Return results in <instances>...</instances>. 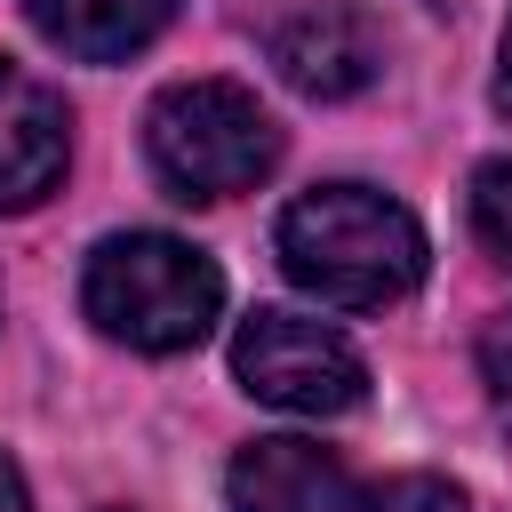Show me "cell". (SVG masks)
<instances>
[{
	"mask_svg": "<svg viewBox=\"0 0 512 512\" xmlns=\"http://www.w3.org/2000/svg\"><path fill=\"white\" fill-rule=\"evenodd\" d=\"M280 272L336 312H384L424 280V224L376 184H312L280 216Z\"/></svg>",
	"mask_w": 512,
	"mask_h": 512,
	"instance_id": "6da1fadb",
	"label": "cell"
},
{
	"mask_svg": "<svg viewBox=\"0 0 512 512\" xmlns=\"http://www.w3.org/2000/svg\"><path fill=\"white\" fill-rule=\"evenodd\" d=\"M80 312L128 352H192L224 312V272L176 232H112L80 272Z\"/></svg>",
	"mask_w": 512,
	"mask_h": 512,
	"instance_id": "7a4b0ae2",
	"label": "cell"
},
{
	"mask_svg": "<svg viewBox=\"0 0 512 512\" xmlns=\"http://www.w3.org/2000/svg\"><path fill=\"white\" fill-rule=\"evenodd\" d=\"M144 152L176 200L208 208V200H240L272 176L280 128L240 80H176L144 112Z\"/></svg>",
	"mask_w": 512,
	"mask_h": 512,
	"instance_id": "3957f363",
	"label": "cell"
},
{
	"mask_svg": "<svg viewBox=\"0 0 512 512\" xmlns=\"http://www.w3.org/2000/svg\"><path fill=\"white\" fill-rule=\"evenodd\" d=\"M232 376L264 408H288V416H344L368 392V360L352 352V336H336L312 312H280V304H256L240 320Z\"/></svg>",
	"mask_w": 512,
	"mask_h": 512,
	"instance_id": "277c9868",
	"label": "cell"
},
{
	"mask_svg": "<svg viewBox=\"0 0 512 512\" xmlns=\"http://www.w3.org/2000/svg\"><path fill=\"white\" fill-rule=\"evenodd\" d=\"M64 160H72L64 96L48 80H32L24 64L0 56V216L40 208L64 184Z\"/></svg>",
	"mask_w": 512,
	"mask_h": 512,
	"instance_id": "5b68a950",
	"label": "cell"
},
{
	"mask_svg": "<svg viewBox=\"0 0 512 512\" xmlns=\"http://www.w3.org/2000/svg\"><path fill=\"white\" fill-rule=\"evenodd\" d=\"M224 488H232V512H368V488L320 440H296V432L248 440Z\"/></svg>",
	"mask_w": 512,
	"mask_h": 512,
	"instance_id": "8992f818",
	"label": "cell"
},
{
	"mask_svg": "<svg viewBox=\"0 0 512 512\" xmlns=\"http://www.w3.org/2000/svg\"><path fill=\"white\" fill-rule=\"evenodd\" d=\"M272 64H280V80H288L296 96L336 104V96H360V88L376 80V32H368L352 8L320 0V8H304V16H288V24L272 32Z\"/></svg>",
	"mask_w": 512,
	"mask_h": 512,
	"instance_id": "52a82bcc",
	"label": "cell"
},
{
	"mask_svg": "<svg viewBox=\"0 0 512 512\" xmlns=\"http://www.w3.org/2000/svg\"><path fill=\"white\" fill-rule=\"evenodd\" d=\"M32 32L80 64H120L144 40H160V24L176 16V0H24Z\"/></svg>",
	"mask_w": 512,
	"mask_h": 512,
	"instance_id": "ba28073f",
	"label": "cell"
},
{
	"mask_svg": "<svg viewBox=\"0 0 512 512\" xmlns=\"http://www.w3.org/2000/svg\"><path fill=\"white\" fill-rule=\"evenodd\" d=\"M472 232H480L488 256L512 264V160H488L472 176Z\"/></svg>",
	"mask_w": 512,
	"mask_h": 512,
	"instance_id": "9c48e42d",
	"label": "cell"
},
{
	"mask_svg": "<svg viewBox=\"0 0 512 512\" xmlns=\"http://www.w3.org/2000/svg\"><path fill=\"white\" fill-rule=\"evenodd\" d=\"M368 512H464V488H448L432 472H400V480L368 488Z\"/></svg>",
	"mask_w": 512,
	"mask_h": 512,
	"instance_id": "30bf717a",
	"label": "cell"
},
{
	"mask_svg": "<svg viewBox=\"0 0 512 512\" xmlns=\"http://www.w3.org/2000/svg\"><path fill=\"white\" fill-rule=\"evenodd\" d=\"M480 384H488L496 424L512 432V312H496V320L480 328Z\"/></svg>",
	"mask_w": 512,
	"mask_h": 512,
	"instance_id": "8fae6325",
	"label": "cell"
},
{
	"mask_svg": "<svg viewBox=\"0 0 512 512\" xmlns=\"http://www.w3.org/2000/svg\"><path fill=\"white\" fill-rule=\"evenodd\" d=\"M496 104L512 120V16H504V48H496Z\"/></svg>",
	"mask_w": 512,
	"mask_h": 512,
	"instance_id": "7c38bea8",
	"label": "cell"
},
{
	"mask_svg": "<svg viewBox=\"0 0 512 512\" xmlns=\"http://www.w3.org/2000/svg\"><path fill=\"white\" fill-rule=\"evenodd\" d=\"M0 512H32V496H24V472L0 456Z\"/></svg>",
	"mask_w": 512,
	"mask_h": 512,
	"instance_id": "4fadbf2b",
	"label": "cell"
}]
</instances>
